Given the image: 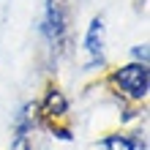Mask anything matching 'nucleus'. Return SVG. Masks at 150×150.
<instances>
[{
	"instance_id": "6",
	"label": "nucleus",
	"mask_w": 150,
	"mask_h": 150,
	"mask_svg": "<svg viewBox=\"0 0 150 150\" xmlns=\"http://www.w3.org/2000/svg\"><path fill=\"white\" fill-rule=\"evenodd\" d=\"M128 55H131V60H137V63H150V49H147V41L134 44Z\"/></svg>"
},
{
	"instance_id": "5",
	"label": "nucleus",
	"mask_w": 150,
	"mask_h": 150,
	"mask_svg": "<svg viewBox=\"0 0 150 150\" xmlns=\"http://www.w3.org/2000/svg\"><path fill=\"white\" fill-rule=\"evenodd\" d=\"M90 150H137L131 131H109L101 139H96Z\"/></svg>"
},
{
	"instance_id": "2",
	"label": "nucleus",
	"mask_w": 150,
	"mask_h": 150,
	"mask_svg": "<svg viewBox=\"0 0 150 150\" xmlns=\"http://www.w3.org/2000/svg\"><path fill=\"white\" fill-rule=\"evenodd\" d=\"M107 82L123 101L128 104H145L150 96V63L128 60L107 74Z\"/></svg>"
},
{
	"instance_id": "3",
	"label": "nucleus",
	"mask_w": 150,
	"mask_h": 150,
	"mask_svg": "<svg viewBox=\"0 0 150 150\" xmlns=\"http://www.w3.org/2000/svg\"><path fill=\"white\" fill-rule=\"evenodd\" d=\"M82 55H85V71L101 74L107 71V22L104 16H93L82 36Z\"/></svg>"
},
{
	"instance_id": "4",
	"label": "nucleus",
	"mask_w": 150,
	"mask_h": 150,
	"mask_svg": "<svg viewBox=\"0 0 150 150\" xmlns=\"http://www.w3.org/2000/svg\"><path fill=\"white\" fill-rule=\"evenodd\" d=\"M68 109H71V104H68V96L63 93V87L57 85H47V90L41 93V98L36 101V115L49 123V126H55V123H63L68 117Z\"/></svg>"
},
{
	"instance_id": "1",
	"label": "nucleus",
	"mask_w": 150,
	"mask_h": 150,
	"mask_svg": "<svg viewBox=\"0 0 150 150\" xmlns=\"http://www.w3.org/2000/svg\"><path fill=\"white\" fill-rule=\"evenodd\" d=\"M36 30L44 49L57 57L71 41V6H68V0H44Z\"/></svg>"
}]
</instances>
